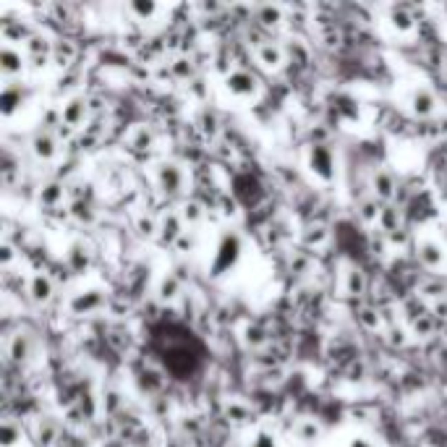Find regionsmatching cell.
I'll return each instance as SVG.
<instances>
[{
	"label": "cell",
	"instance_id": "6",
	"mask_svg": "<svg viewBox=\"0 0 447 447\" xmlns=\"http://www.w3.org/2000/svg\"><path fill=\"white\" fill-rule=\"evenodd\" d=\"M406 105H408V110H411V116H416V118H429V116H434V113H437L439 100H437V94H434L429 87L419 84V87H413V89H411Z\"/></svg>",
	"mask_w": 447,
	"mask_h": 447
},
{
	"label": "cell",
	"instance_id": "35",
	"mask_svg": "<svg viewBox=\"0 0 447 447\" xmlns=\"http://www.w3.org/2000/svg\"><path fill=\"white\" fill-rule=\"evenodd\" d=\"M157 228H160V223H155V220H152V217H144V215H142V217H139V233H142V236H155V233H157Z\"/></svg>",
	"mask_w": 447,
	"mask_h": 447
},
{
	"label": "cell",
	"instance_id": "12",
	"mask_svg": "<svg viewBox=\"0 0 447 447\" xmlns=\"http://www.w3.org/2000/svg\"><path fill=\"white\" fill-rule=\"evenodd\" d=\"M32 155L40 160V162H53L58 157V139H55L53 131H47V129H42L32 136Z\"/></svg>",
	"mask_w": 447,
	"mask_h": 447
},
{
	"label": "cell",
	"instance_id": "22",
	"mask_svg": "<svg viewBox=\"0 0 447 447\" xmlns=\"http://www.w3.org/2000/svg\"><path fill=\"white\" fill-rule=\"evenodd\" d=\"M129 14H131L136 21L146 24V21H155L160 16V6L155 0H131V3H129Z\"/></svg>",
	"mask_w": 447,
	"mask_h": 447
},
{
	"label": "cell",
	"instance_id": "15",
	"mask_svg": "<svg viewBox=\"0 0 447 447\" xmlns=\"http://www.w3.org/2000/svg\"><path fill=\"white\" fill-rule=\"evenodd\" d=\"M387 24L393 27V32H397L400 37H408V34H413V29H416V19L411 16L406 6H390L387 8Z\"/></svg>",
	"mask_w": 447,
	"mask_h": 447
},
{
	"label": "cell",
	"instance_id": "41",
	"mask_svg": "<svg viewBox=\"0 0 447 447\" xmlns=\"http://www.w3.org/2000/svg\"><path fill=\"white\" fill-rule=\"evenodd\" d=\"M442 238L447 241V220H445V225H442Z\"/></svg>",
	"mask_w": 447,
	"mask_h": 447
},
{
	"label": "cell",
	"instance_id": "39",
	"mask_svg": "<svg viewBox=\"0 0 447 447\" xmlns=\"http://www.w3.org/2000/svg\"><path fill=\"white\" fill-rule=\"evenodd\" d=\"M345 447H377L369 437H364V434H353L348 442H345Z\"/></svg>",
	"mask_w": 447,
	"mask_h": 447
},
{
	"label": "cell",
	"instance_id": "2",
	"mask_svg": "<svg viewBox=\"0 0 447 447\" xmlns=\"http://www.w3.org/2000/svg\"><path fill=\"white\" fill-rule=\"evenodd\" d=\"M306 168H309V173L314 175L319 184L325 186L332 184L338 178V157H335L332 146L319 144V142L309 146V152H306Z\"/></svg>",
	"mask_w": 447,
	"mask_h": 447
},
{
	"label": "cell",
	"instance_id": "11",
	"mask_svg": "<svg viewBox=\"0 0 447 447\" xmlns=\"http://www.w3.org/2000/svg\"><path fill=\"white\" fill-rule=\"evenodd\" d=\"M416 254H419V262L426 267V270H439L447 259L445 243H439L437 238H424L416 246Z\"/></svg>",
	"mask_w": 447,
	"mask_h": 447
},
{
	"label": "cell",
	"instance_id": "19",
	"mask_svg": "<svg viewBox=\"0 0 447 447\" xmlns=\"http://www.w3.org/2000/svg\"><path fill=\"white\" fill-rule=\"evenodd\" d=\"M342 290H345V296H351V298H358V296H364V290H367V275H364V270H361V267L351 264V267L345 270Z\"/></svg>",
	"mask_w": 447,
	"mask_h": 447
},
{
	"label": "cell",
	"instance_id": "28",
	"mask_svg": "<svg viewBox=\"0 0 447 447\" xmlns=\"http://www.w3.org/2000/svg\"><path fill=\"white\" fill-rule=\"evenodd\" d=\"M55 437H58V426H55L50 419H40L37 421V442L42 447H50L55 442Z\"/></svg>",
	"mask_w": 447,
	"mask_h": 447
},
{
	"label": "cell",
	"instance_id": "40",
	"mask_svg": "<svg viewBox=\"0 0 447 447\" xmlns=\"http://www.w3.org/2000/svg\"><path fill=\"white\" fill-rule=\"evenodd\" d=\"M11 259H14V249H11L8 243H3V264L8 267V264H11Z\"/></svg>",
	"mask_w": 447,
	"mask_h": 447
},
{
	"label": "cell",
	"instance_id": "5",
	"mask_svg": "<svg viewBox=\"0 0 447 447\" xmlns=\"http://www.w3.org/2000/svg\"><path fill=\"white\" fill-rule=\"evenodd\" d=\"M225 92L230 94V97H236V100H251V97H257L259 92V81L254 74L249 71H243V68H236V71H230L223 81Z\"/></svg>",
	"mask_w": 447,
	"mask_h": 447
},
{
	"label": "cell",
	"instance_id": "32",
	"mask_svg": "<svg viewBox=\"0 0 447 447\" xmlns=\"http://www.w3.org/2000/svg\"><path fill=\"white\" fill-rule=\"evenodd\" d=\"M181 217H184V223H188V225H199L201 223V217H204V210H201L199 201H186L184 210H181Z\"/></svg>",
	"mask_w": 447,
	"mask_h": 447
},
{
	"label": "cell",
	"instance_id": "20",
	"mask_svg": "<svg viewBox=\"0 0 447 447\" xmlns=\"http://www.w3.org/2000/svg\"><path fill=\"white\" fill-rule=\"evenodd\" d=\"M37 199H40L42 207H58V204H63V199H66V186L58 184V181H47V184L40 186Z\"/></svg>",
	"mask_w": 447,
	"mask_h": 447
},
{
	"label": "cell",
	"instance_id": "13",
	"mask_svg": "<svg viewBox=\"0 0 447 447\" xmlns=\"http://www.w3.org/2000/svg\"><path fill=\"white\" fill-rule=\"evenodd\" d=\"M24 66H27V61H24L21 50H16L14 45H3V50H0V71H3L6 81H16L19 74H24Z\"/></svg>",
	"mask_w": 447,
	"mask_h": 447
},
{
	"label": "cell",
	"instance_id": "14",
	"mask_svg": "<svg viewBox=\"0 0 447 447\" xmlns=\"http://www.w3.org/2000/svg\"><path fill=\"white\" fill-rule=\"evenodd\" d=\"M27 290H29V296H32V301L45 306V303H50V298H53L55 285L47 272H34V275L29 277Z\"/></svg>",
	"mask_w": 447,
	"mask_h": 447
},
{
	"label": "cell",
	"instance_id": "34",
	"mask_svg": "<svg viewBox=\"0 0 447 447\" xmlns=\"http://www.w3.org/2000/svg\"><path fill=\"white\" fill-rule=\"evenodd\" d=\"M173 71H175L178 79H191V76H194V66H191V61H186V58L175 61V63H173Z\"/></svg>",
	"mask_w": 447,
	"mask_h": 447
},
{
	"label": "cell",
	"instance_id": "1",
	"mask_svg": "<svg viewBox=\"0 0 447 447\" xmlns=\"http://www.w3.org/2000/svg\"><path fill=\"white\" fill-rule=\"evenodd\" d=\"M241 254H243V238L238 236L236 230H223L215 243V251H212L210 277L220 280V277L230 275L241 262Z\"/></svg>",
	"mask_w": 447,
	"mask_h": 447
},
{
	"label": "cell",
	"instance_id": "3",
	"mask_svg": "<svg viewBox=\"0 0 447 447\" xmlns=\"http://www.w3.org/2000/svg\"><path fill=\"white\" fill-rule=\"evenodd\" d=\"M155 184L165 197H178L186 188V171L175 160H162L155 171Z\"/></svg>",
	"mask_w": 447,
	"mask_h": 447
},
{
	"label": "cell",
	"instance_id": "9",
	"mask_svg": "<svg viewBox=\"0 0 447 447\" xmlns=\"http://www.w3.org/2000/svg\"><path fill=\"white\" fill-rule=\"evenodd\" d=\"M27 102V87L21 81H6L3 94H0V113L3 118H14L16 110H21Z\"/></svg>",
	"mask_w": 447,
	"mask_h": 447
},
{
	"label": "cell",
	"instance_id": "37",
	"mask_svg": "<svg viewBox=\"0 0 447 447\" xmlns=\"http://www.w3.org/2000/svg\"><path fill=\"white\" fill-rule=\"evenodd\" d=\"M201 131L207 133V136H215V133H217V118H215L212 113H204V116H201Z\"/></svg>",
	"mask_w": 447,
	"mask_h": 447
},
{
	"label": "cell",
	"instance_id": "27",
	"mask_svg": "<svg viewBox=\"0 0 447 447\" xmlns=\"http://www.w3.org/2000/svg\"><path fill=\"white\" fill-rule=\"evenodd\" d=\"M129 144H131L133 149H139V152L152 149V144H155V133L149 131L146 126H136L131 133V139H129Z\"/></svg>",
	"mask_w": 447,
	"mask_h": 447
},
{
	"label": "cell",
	"instance_id": "4",
	"mask_svg": "<svg viewBox=\"0 0 447 447\" xmlns=\"http://www.w3.org/2000/svg\"><path fill=\"white\" fill-rule=\"evenodd\" d=\"M107 303V290L102 288H81L74 293V298L68 301V309H71V314H97V312H102Z\"/></svg>",
	"mask_w": 447,
	"mask_h": 447
},
{
	"label": "cell",
	"instance_id": "10",
	"mask_svg": "<svg viewBox=\"0 0 447 447\" xmlns=\"http://www.w3.org/2000/svg\"><path fill=\"white\" fill-rule=\"evenodd\" d=\"M6 353H8V358L14 364H27L29 358L34 356V338H32V332L29 329H16L11 335V340H8Z\"/></svg>",
	"mask_w": 447,
	"mask_h": 447
},
{
	"label": "cell",
	"instance_id": "33",
	"mask_svg": "<svg viewBox=\"0 0 447 447\" xmlns=\"http://www.w3.org/2000/svg\"><path fill=\"white\" fill-rule=\"evenodd\" d=\"M71 215L79 220V223H92L94 220V212L89 204H84V201H74L71 204Z\"/></svg>",
	"mask_w": 447,
	"mask_h": 447
},
{
	"label": "cell",
	"instance_id": "36",
	"mask_svg": "<svg viewBox=\"0 0 447 447\" xmlns=\"http://www.w3.org/2000/svg\"><path fill=\"white\" fill-rule=\"evenodd\" d=\"M264 340H267V335H264L259 327H249V329H246V342H249L251 348H259V345H264Z\"/></svg>",
	"mask_w": 447,
	"mask_h": 447
},
{
	"label": "cell",
	"instance_id": "16",
	"mask_svg": "<svg viewBox=\"0 0 447 447\" xmlns=\"http://www.w3.org/2000/svg\"><path fill=\"white\" fill-rule=\"evenodd\" d=\"M254 55H257V63L262 68H267V71H275L285 61V53H283V47L277 42H262V45H257Z\"/></svg>",
	"mask_w": 447,
	"mask_h": 447
},
{
	"label": "cell",
	"instance_id": "38",
	"mask_svg": "<svg viewBox=\"0 0 447 447\" xmlns=\"http://www.w3.org/2000/svg\"><path fill=\"white\" fill-rule=\"evenodd\" d=\"M395 220H397V217H395V212L390 210V207H384V210H382L380 223L384 225V230H387V233H390V230H395Z\"/></svg>",
	"mask_w": 447,
	"mask_h": 447
},
{
	"label": "cell",
	"instance_id": "18",
	"mask_svg": "<svg viewBox=\"0 0 447 447\" xmlns=\"http://www.w3.org/2000/svg\"><path fill=\"white\" fill-rule=\"evenodd\" d=\"M371 194L377 201H390L395 197V178L390 171H374L371 175Z\"/></svg>",
	"mask_w": 447,
	"mask_h": 447
},
{
	"label": "cell",
	"instance_id": "21",
	"mask_svg": "<svg viewBox=\"0 0 447 447\" xmlns=\"http://www.w3.org/2000/svg\"><path fill=\"white\" fill-rule=\"evenodd\" d=\"M293 434H296V439H298L301 445H316V442L322 439V426H319L314 419H301L296 424Z\"/></svg>",
	"mask_w": 447,
	"mask_h": 447
},
{
	"label": "cell",
	"instance_id": "31",
	"mask_svg": "<svg viewBox=\"0 0 447 447\" xmlns=\"http://www.w3.org/2000/svg\"><path fill=\"white\" fill-rule=\"evenodd\" d=\"M0 439H3V447H14L21 439V429L11 419H6L0 426Z\"/></svg>",
	"mask_w": 447,
	"mask_h": 447
},
{
	"label": "cell",
	"instance_id": "17",
	"mask_svg": "<svg viewBox=\"0 0 447 447\" xmlns=\"http://www.w3.org/2000/svg\"><path fill=\"white\" fill-rule=\"evenodd\" d=\"M160 238L165 241V243H178L181 238H184V217L178 215V212H168V215H162V220H160V228H157Z\"/></svg>",
	"mask_w": 447,
	"mask_h": 447
},
{
	"label": "cell",
	"instance_id": "7",
	"mask_svg": "<svg viewBox=\"0 0 447 447\" xmlns=\"http://www.w3.org/2000/svg\"><path fill=\"white\" fill-rule=\"evenodd\" d=\"M66 267L68 272H74V275H87L89 267H92V249H89V243H84L81 238L71 241L66 249Z\"/></svg>",
	"mask_w": 447,
	"mask_h": 447
},
{
	"label": "cell",
	"instance_id": "30",
	"mask_svg": "<svg viewBox=\"0 0 447 447\" xmlns=\"http://www.w3.org/2000/svg\"><path fill=\"white\" fill-rule=\"evenodd\" d=\"M257 19L262 21L264 27H277V24L283 21V8H280V6H259Z\"/></svg>",
	"mask_w": 447,
	"mask_h": 447
},
{
	"label": "cell",
	"instance_id": "24",
	"mask_svg": "<svg viewBox=\"0 0 447 447\" xmlns=\"http://www.w3.org/2000/svg\"><path fill=\"white\" fill-rule=\"evenodd\" d=\"M184 293V285H181V277H175L173 272H168V275L160 280V288H157V296L160 301H175L178 296Z\"/></svg>",
	"mask_w": 447,
	"mask_h": 447
},
{
	"label": "cell",
	"instance_id": "8",
	"mask_svg": "<svg viewBox=\"0 0 447 447\" xmlns=\"http://www.w3.org/2000/svg\"><path fill=\"white\" fill-rule=\"evenodd\" d=\"M89 116V100L87 97H68L66 102L61 105V126H68V129H79L81 123Z\"/></svg>",
	"mask_w": 447,
	"mask_h": 447
},
{
	"label": "cell",
	"instance_id": "26",
	"mask_svg": "<svg viewBox=\"0 0 447 447\" xmlns=\"http://www.w3.org/2000/svg\"><path fill=\"white\" fill-rule=\"evenodd\" d=\"M358 217H361V223H367V225L380 223V217H382L380 201H377L374 197L364 199V201L358 204Z\"/></svg>",
	"mask_w": 447,
	"mask_h": 447
},
{
	"label": "cell",
	"instance_id": "25",
	"mask_svg": "<svg viewBox=\"0 0 447 447\" xmlns=\"http://www.w3.org/2000/svg\"><path fill=\"white\" fill-rule=\"evenodd\" d=\"M24 47H27L29 55H34V58H50L53 55V42L47 40L45 34H32L27 42H24Z\"/></svg>",
	"mask_w": 447,
	"mask_h": 447
},
{
	"label": "cell",
	"instance_id": "29",
	"mask_svg": "<svg viewBox=\"0 0 447 447\" xmlns=\"http://www.w3.org/2000/svg\"><path fill=\"white\" fill-rule=\"evenodd\" d=\"M246 447H280V439H277V434L270 432V429H257V432L249 437V445Z\"/></svg>",
	"mask_w": 447,
	"mask_h": 447
},
{
	"label": "cell",
	"instance_id": "23",
	"mask_svg": "<svg viewBox=\"0 0 447 447\" xmlns=\"http://www.w3.org/2000/svg\"><path fill=\"white\" fill-rule=\"evenodd\" d=\"M53 63L61 68H68L74 63V58H76V47H74V42L71 40H55L53 42Z\"/></svg>",
	"mask_w": 447,
	"mask_h": 447
}]
</instances>
